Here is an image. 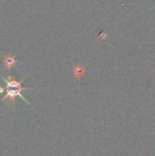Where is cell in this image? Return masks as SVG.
I'll list each match as a JSON object with an SVG mask.
<instances>
[{"instance_id": "1", "label": "cell", "mask_w": 155, "mask_h": 156, "mask_svg": "<svg viewBox=\"0 0 155 156\" xmlns=\"http://www.w3.org/2000/svg\"><path fill=\"white\" fill-rule=\"evenodd\" d=\"M4 80L5 82V91H6V94L3 98V101L6 100L7 98H10L11 101L13 102H15L16 97H17V96H20L24 101H26L24 99V97L21 95V91L23 90H26L27 88L22 87V85H21L22 80L21 81L16 80V79L13 76H11V75L8 76L7 79H4Z\"/></svg>"}, {"instance_id": "2", "label": "cell", "mask_w": 155, "mask_h": 156, "mask_svg": "<svg viewBox=\"0 0 155 156\" xmlns=\"http://www.w3.org/2000/svg\"><path fill=\"white\" fill-rule=\"evenodd\" d=\"M4 61V64L8 68V69H11L12 67H14L16 62H17V59L16 58V57L12 54H9L7 56H5L3 59Z\"/></svg>"}]
</instances>
